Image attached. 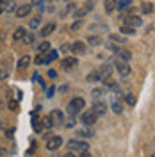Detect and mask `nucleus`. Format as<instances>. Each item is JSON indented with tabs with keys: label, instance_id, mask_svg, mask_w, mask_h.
Here are the masks:
<instances>
[{
	"label": "nucleus",
	"instance_id": "obj_7",
	"mask_svg": "<svg viewBox=\"0 0 155 157\" xmlns=\"http://www.w3.org/2000/svg\"><path fill=\"white\" fill-rule=\"evenodd\" d=\"M70 52H73L75 56H82V54H86V45L82 41H75L70 45Z\"/></svg>",
	"mask_w": 155,
	"mask_h": 157
},
{
	"label": "nucleus",
	"instance_id": "obj_23",
	"mask_svg": "<svg viewBox=\"0 0 155 157\" xmlns=\"http://www.w3.org/2000/svg\"><path fill=\"white\" fill-rule=\"evenodd\" d=\"M121 34H128V36H136V29L134 27H128V25H121Z\"/></svg>",
	"mask_w": 155,
	"mask_h": 157
},
{
	"label": "nucleus",
	"instance_id": "obj_26",
	"mask_svg": "<svg viewBox=\"0 0 155 157\" xmlns=\"http://www.w3.org/2000/svg\"><path fill=\"white\" fill-rule=\"evenodd\" d=\"M21 39H23L27 45H32V43H34V39H36V36H34V32H29V34L25 32V36H23Z\"/></svg>",
	"mask_w": 155,
	"mask_h": 157
},
{
	"label": "nucleus",
	"instance_id": "obj_47",
	"mask_svg": "<svg viewBox=\"0 0 155 157\" xmlns=\"http://www.w3.org/2000/svg\"><path fill=\"white\" fill-rule=\"evenodd\" d=\"M62 157H73V152H68V154H64Z\"/></svg>",
	"mask_w": 155,
	"mask_h": 157
},
{
	"label": "nucleus",
	"instance_id": "obj_12",
	"mask_svg": "<svg viewBox=\"0 0 155 157\" xmlns=\"http://www.w3.org/2000/svg\"><path fill=\"white\" fill-rule=\"evenodd\" d=\"M111 107H112V111H114L116 114H119V113L123 111V104H121V100L118 97H112L111 98Z\"/></svg>",
	"mask_w": 155,
	"mask_h": 157
},
{
	"label": "nucleus",
	"instance_id": "obj_13",
	"mask_svg": "<svg viewBox=\"0 0 155 157\" xmlns=\"http://www.w3.org/2000/svg\"><path fill=\"white\" fill-rule=\"evenodd\" d=\"M54 29H55V23H54V21H50V23H47L43 29L39 30V36H41V38H47V36H50V34L54 32Z\"/></svg>",
	"mask_w": 155,
	"mask_h": 157
},
{
	"label": "nucleus",
	"instance_id": "obj_4",
	"mask_svg": "<svg viewBox=\"0 0 155 157\" xmlns=\"http://www.w3.org/2000/svg\"><path fill=\"white\" fill-rule=\"evenodd\" d=\"M96 120H98V116L93 113V111H86V113H82V116H80V121H82L84 125H87V127L95 125Z\"/></svg>",
	"mask_w": 155,
	"mask_h": 157
},
{
	"label": "nucleus",
	"instance_id": "obj_31",
	"mask_svg": "<svg viewBox=\"0 0 155 157\" xmlns=\"http://www.w3.org/2000/svg\"><path fill=\"white\" fill-rule=\"evenodd\" d=\"M125 100H127V104H128V105H134V104H136V97H134L132 93H127Z\"/></svg>",
	"mask_w": 155,
	"mask_h": 157
},
{
	"label": "nucleus",
	"instance_id": "obj_35",
	"mask_svg": "<svg viewBox=\"0 0 155 157\" xmlns=\"http://www.w3.org/2000/svg\"><path fill=\"white\" fill-rule=\"evenodd\" d=\"M91 30H107V25H91Z\"/></svg>",
	"mask_w": 155,
	"mask_h": 157
},
{
	"label": "nucleus",
	"instance_id": "obj_41",
	"mask_svg": "<svg viewBox=\"0 0 155 157\" xmlns=\"http://www.w3.org/2000/svg\"><path fill=\"white\" fill-rule=\"evenodd\" d=\"M54 91H55V88H54V86H52V88H48V93H47V97L52 98V97H54Z\"/></svg>",
	"mask_w": 155,
	"mask_h": 157
},
{
	"label": "nucleus",
	"instance_id": "obj_39",
	"mask_svg": "<svg viewBox=\"0 0 155 157\" xmlns=\"http://www.w3.org/2000/svg\"><path fill=\"white\" fill-rule=\"evenodd\" d=\"M80 27H82V21H80V20H77V21H75V23H73V25H71V29H73V30L80 29Z\"/></svg>",
	"mask_w": 155,
	"mask_h": 157
},
{
	"label": "nucleus",
	"instance_id": "obj_19",
	"mask_svg": "<svg viewBox=\"0 0 155 157\" xmlns=\"http://www.w3.org/2000/svg\"><path fill=\"white\" fill-rule=\"evenodd\" d=\"M132 4V0H116V9L123 11V9H128Z\"/></svg>",
	"mask_w": 155,
	"mask_h": 157
},
{
	"label": "nucleus",
	"instance_id": "obj_45",
	"mask_svg": "<svg viewBox=\"0 0 155 157\" xmlns=\"http://www.w3.org/2000/svg\"><path fill=\"white\" fill-rule=\"evenodd\" d=\"M6 77H7V73H6V71H0V80H4Z\"/></svg>",
	"mask_w": 155,
	"mask_h": 157
},
{
	"label": "nucleus",
	"instance_id": "obj_32",
	"mask_svg": "<svg viewBox=\"0 0 155 157\" xmlns=\"http://www.w3.org/2000/svg\"><path fill=\"white\" fill-rule=\"evenodd\" d=\"M6 6H7V7H6V11H7V13H14V11H16V4H14V2H7V4H6Z\"/></svg>",
	"mask_w": 155,
	"mask_h": 157
},
{
	"label": "nucleus",
	"instance_id": "obj_2",
	"mask_svg": "<svg viewBox=\"0 0 155 157\" xmlns=\"http://www.w3.org/2000/svg\"><path fill=\"white\" fill-rule=\"evenodd\" d=\"M68 150L70 152H84V150H89V145L86 141H80V139H71L68 141Z\"/></svg>",
	"mask_w": 155,
	"mask_h": 157
},
{
	"label": "nucleus",
	"instance_id": "obj_3",
	"mask_svg": "<svg viewBox=\"0 0 155 157\" xmlns=\"http://www.w3.org/2000/svg\"><path fill=\"white\" fill-rule=\"evenodd\" d=\"M114 68H116V71L121 75V77H128L130 71H132L130 64H128V61H121V59H118L116 63H114Z\"/></svg>",
	"mask_w": 155,
	"mask_h": 157
},
{
	"label": "nucleus",
	"instance_id": "obj_34",
	"mask_svg": "<svg viewBox=\"0 0 155 157\" xmlns=\"http://www.w3.org/2000/svg\"><path fill=\"white\" fill-rule=\"evenodd\" d=\"M93 7H95V0H87V2H86V7H84V9H86V11H91Z\"/></svg>",
	"mask_w": 155,
	"mask_h": 157
},
{
	"label": "nucleus",
	"instance_id": "obj_9",
	"mask_svg": "<svg viewBox=\"0 0 155 157\" xmlns=\"http://www.w3.org/2000/svg\"><path fill=\"white\" fill-rule=\"evenodd\" d=\"M123 21H125L123 25H128V27H134V29H136V27H141V25H143V20L139 18V16H127V18L123 20Z\"/></svg>",
	"mask_w": 155,
	"mask_h": 157
},
{
	"label": "nucleus",
	"instance_id": "obj_14",
	"mask_svg": "<svg viewBox=\"0 0 155 157\" xmlns=\"http://www.w3.org/2000/svg\"><path fill=\"white\" fill-rule=\"evenodd\" d=\"M75 64H78V61L77 57H64L62 59V68H66V70H71Z\"/></svg>",
	"mask_w": 155,
	"mask_h": 157
},
{
	"label": "nucleus",
	"instance_id": "obj_38",
	"mask_svg": "<svg viewBox=\"0 0 155 157\" xmlns=\"http://www.w3.org/2000/svg\"><path fill=\"white\" fill-rule=\"evenodd\" d=\"M86 13H87L86 9H78V11H75V16H77V18H82V16H84Z\"/></svg>",
	"mask_w": 155,
	"mask_h": 157
},
{
	"label": "nucleus",
	"instance_id": "obj_5",
	"mask_svg": "<svg viewBox=\"0 0 155 157\" xmlns=\"http://www.w3.org/2000/svg\"><path fill=\"white\" fill-rule=\"evenodd\" d=\"M62 145V137L61 136H50L47 139V150H57Z\"/></svg>",
	"mask_w": 155,
	"mask_h": 157
},
{
	"label": "nucleus",
	"instance_id": "obj_44",
	"mask_svg": "<svg viewBox=\"0 0 155 157\" xmlns=\"http://www.w3.org/2000/svg\"><path fill=\"white\" fill-rule=\"evenodd\" d=\"M48 75H50V77H55V75H57V71H55V70H50Z\"/></svg>",
	"mask_w": 155,
	"mask_h": 157
},
{
	"label": "nucleus",
	"instance_id": "obj_17",
	"mask_svg": "<svg viewBox=\"0 0 155 157\" xmlns=\"http://www.w3.org/2000/svg\"><path fill=\"white\" fill-rule=\"evenodd\" d=\"M87 43H89L91 47H98V45L104 43V38H102V36H89V38H87Z\"/></svg>",
	"mask_w": 155,
	"mask_h": 157
},
{
	"label": "nucleus",
	"instance_id": "obj_28",
	"mask_svg": "<svg viewBox=\"0 0 155 157\" xmlns=\"http://www.w3.org/2000/svg\"><path fill=\"white\" fill-rule=\"evenodd\" d=\"M34 63H36V64H39V66H41V64H47V59H45V54H38V56L34 57Z\"/></svg>",
	"mask_w": 155,
	"mask_h": 157
},
{
	"label": "nucleus",
	"instance_id": "obj_8",
	"mask_svg": "<svg viewBox=\"0 0 155 157\" xmlns=\"http://www.w3.org/2000/svg\"><path fill=\"white\" fill-rule=\"evenodd\" d=\"M91 111H93L96 116H104V114H105V111H107V105L104 104V102H100V100H95V104H93Z\"/></svg>",
	"mask_w": 155,
	"mask_h": 157
},
{
	"label": "nucleus",
	"instance_id": "obj_15",
	"mask_svg": "<svg viewBox=\"0 0 155 157\" xmlns=\"http://www.w3.org/2000/svg\"><path fill=\"white\" fill-rule=\"evenodd\" d=\"M114 54H116L118 59H121V61H130V59H132V54H130V52H127V50H121L119 47L116 48V52H114Z\"/></svg>",
	"mask_w": 155,
	"mask_h": 157
},
{
	"label": "nucleus",
	"instance_id": "obj_10",
	"mask_svg": "<svg viewBox=\"0 0 155 157\" xmlns=\"http://www.w3.org/2000/svg\"><path fill=\"white\" fill-rule=\"evenodd\" d=\"M112 70H114V66H112L111 63H105V64L100 68V73H102V80H104V78H111V73H112Z\"/></svg>",
	"mask_w": 155,
	"mask_h": 157
},
{
	"label": "nucleus",
	"instance_id": "obj_20",
	"mask_svg": "<svg viewBox=\"0 0 155 157\" xmlns=\"http://www.w3.org/2000/svg\"><path fill=\"white\" fill-rule=\"evenodd\" d=\"M45 59H47V64L52 63V61H55L57 59V50H47L45 52Z\"/></svg>",
	"mask_w": 155,
	"mask_h": 157
},
{
	"label": "nucleus",
	"instance_id": "obj_27",
	"mask_svg": "<svg viewBox=\"0 0 155 157\" xmlns=\"http://www.w3.org/2000/svg\"><path fill=\"white\" fill-rule=\"evenodd\" d=\"M39 21H41V18H39V16H34V18H32V20L29 21V27H30L32 30L38 29V27H39Z\"/></svg>",
	"mask_w": 155,
	"mask_h": 157
},
{
	"label": "nucleus",
	"instance_id": "obj_36",
	"mask_svg": "<svg viewBox=\"0 0 155 157\" xmlns=\"http://www.w3.org/2000/svg\"><path fill=\"white\" fill-rule=\"evenodd\" d=\"M61 52H62V54H66V52H70V43H64V45H61Z\"/></svg>",
	"mask_w": 155,
	"mask_h": 157
},
{
	"label": "nucleus",
	"instance_id": "obj_46",
	"mask_svg": "<svg viewBox=\"0 0 155 157\" xmlns=\"http://www.w3.org/2000/svg\"><path fill=\"white\" fill-rule=\"evenodd\" d=\"M6 155V150H4V148H0V157H4Z\"/></svg>",
	"mask_w": 155,
	"mask_h": 157
},
{
	"label": "nucleus",
	"instance_id": "obj_21",
	"mask_svg": "<svg viewBox=\"0 0 155 157\" xmlns=\"http://www.w3.org/2000/svg\"><path fill=\"white\" fill-rule=\"evenodd\" d=\"M30 64V57L29 56H23V57L18 61V70H25Z\"/></svg>",
	"mask_w": 155,
	"mask_h": 157
},
{
	"label": "nucleus",
	"instance_id": "obj_30",
	"mask_svg": "<svg viewBox=\"0 0 155 157\" xmlns=\"http://www.w3.org/2000/svg\"><path fill=\"white\" fill-rule=\"evenodd\" d=\"M91 93H93V97H95V98H96V100H98V98L102 97V95H105L107 91H105V89H100V88H96V89H93Z\"/></svg>",
	"mask_w": 155,
	"mask_h": 157
},
{
	"label": "nucleus",
	"instance_id": "obj_6",
	"mask_svg": "<svg viewBox=\"0 0 155 157\" xmlns=\"http://www.w3.org/2000/svg\"><path fill=\"white\" fill-rule=\"evenodd\" d=\"M48 118H50V121H52L54 125H59V123L64 121V114H62V111H59V109H54V111L48 114Z\"/></svg>",
	"mask_w": 155,
	"mask_h": 157
},
{
	"label": "nucleus",
	"instance_id": "obj_42",
	"mask_svg": "<svg viewBox=\"0 0 155 157\" xmlns=\"http://www.w3.org/2000/svg\"><path fill=\"white\" fill-rule=\"evenodd\" d=\"M105 47H107V48H109V50H112V52H116V48H118L116 45H112V43H107Z\"/></svg>",
	"mask_w": 155,
	"mask_h": 157
},
{
	"label": "nucleus",
	"instance_id": "obj_22",
	"mask_svg": "<svg viewBox=\"0 0 155 157\" xmlns=\"http://www.w3.org/2000/svg\"><path fill=\"white\" fill-rule=\"evenodd\" d=\"M104 6H105V13H112L116 9V0H104Z\"/></svg>",
	"mask_w": 155,
	"mask_h": 157
},
{
	"label": "nucleus",
	"instance_id": "obj_37",
	"mask_svg": "<svg viewBox=\"0 0 155 157\" xmlns=\"http://www.w3.org/2000/svg\"><path fill=\"white\" fill-rule=\"evenodd\" d=\"M9 109H11V111H16V109H18V102H16V100L9 102Z\"/></svg>",
	"mask_w": 155,
	"mask_h": 157
},
{
	"label": "nucleus",
	"instance_id": "obj_16",
	"mask_svg": "<svg viewBox=\"0 0 155 157\" xmlns=\"http://www.w3.org/2000/svg\"><path fill=\"white\" fill-rule=\"evenodd\" d=\"M87 82H98V80H102V73H100V70H93L89 75L86 77Z\"/></svg>",
	"mask_w": 155,
	"mask_h": 157
},
{
	"label": "nucleus",
	"instance_id": "obj_25",
	"mask_svg": "<svg viewBox=\"0 0 155 157\" xmlns=\"http://www.w3.org/2000/svg\"><path fill=\"white\" fill-rule=\"evenodd\" d=\"M47 50H50V41H43V43H39V47H38L39 54H45Z\"/></svg>",
	"mask_w": 155,
	"mask_h": 157
},
{
	"label": "nucleus",
	"instance_id": "obj_48",
	"mask_svg": "<svg viewBox=\"0 0 155 157\" xmlns=\"http://www.w3.org/2000/svg\"><path fill=\"white\" fill-rule=\"evenodd\" d=\"M9 0H0V6H4V4H7Z\"/></svg>",
	"mask_w": 155,
	"mask_h": 157
},
{
	"label": "nucleus",
	"instance_id": "obj_40",
	"mask_svg": "<svg viewBox=\"0 0 155 157\" xmlns=\"http://www.w3.org/2000/svg\"><path fill=\"white\" fill-rule=\"evenodd\" d=\"M73 125H75V118L71 116V118L68 120V121H66V127H73Z\"/></svg>",
	"mask_w": 155,
	"mask_h": 157
},
{
	"label": "nucleus",
	"instance_id": "obj_43",
	"mask_svg": "<svg viewBox=\"0 0 155 157\" xmlns=\"http://www.w3.org/2000/svg\"><path fill=\"white\" fill-rule=\"evenodd\" d=\"M80 157H91V154L87 150H84V152H80Z\"/></svg>",
	"mask_w": 155,
	"mask_h": 157
},
{
	"label": "nucleus",
	"instance_id": "obj_29",
	"mask_svg": "<svg viewBox=\"0 0 155 157\" xmlns=\"http://www.w3.org/2000/svg\"><path fill=\"white\" fill-rule=\"evenodd\" d=\"M25 36V29L23 27H18V29L14 30V39H21Z\"/></svg>",
	"mask_w": 155,
	"mask_h": 157
},
{
	"label": "nucleus",
	"instance_id": "obj_1",
	"mask_svg": "<svg viewBox=\"0 0 155 157\" xmlns=\"http://www.w3.org/2000/svg\"><path fill=\"white\" fill-rule=\"evenodd\" d=\"M86 107V102L82 97H75L73 100H70L68 107H66V113L70 116H77L78 113H82V109Z\"/></svg>",
	"mask_w": 155,
	"mask_h": 157
},
{
	"label": "nucleus",
	"instance_id": "obj_18",
	"mask_svg": "<svg viewBox=\"0 0 155 157\" xmlns=\"http://www.w3.org/2000/svg\"><path fill=\"white\" fill-rule=\"evenodd\" d=\"M77 134H78V136H82V137H93V136H95L93 128H89V127H86V128H78Z\"/></svg>",
	"mask_w": 155,
	"mask_h": 157
},
{
	"label": "nucleus",
	"instance_id": "obj_33",
	"mask_svg": "<svg viewBox=\"0 0 155 157\" xmlns=\"http://www.w3.org/2000/svg\"><path fill=\"white\" fill-rule=\"evenodd\" d=\"M111 39H112V41H119V43H125V41H127V38L118 36V34H111Z\"/></svg>",
	"mask_w": 155,
	"mask_h": 157
},
{
	"label": "nucleus",
	"instance_id": "obj_11",
	"mask_svg": "<svg viewBox=\"0 0 155 157\" xmlns=\"http://www.w3.org/2000/svg\"><path fill=\"white\" fill-rule=\"evenodd\" d=\"M30 9H32L30 4H23V6H20L18 9H16V14H18L20 18H25V16H29L30 14Z\"/></svg>",
	"mask_w": 155,
	"mask_h": 157
},
{
	"label": "nucleus",
	"instance_id": "obj_24",
	"mask_svg": "<svg viewBox=\"0 0 155 157\" xmlns=\"http://www.w3.org/2000/svg\"><path fill=\"white\" fill-rule=\"evenodd\" d=\"M141 7H143V13H145V14H152V13H153V4H152V2H148V4L145 2Z\"/></svg>",
	"mask_w": 155,
	"mask_h": 157
},
{
	"label": "nucleus",
	"instance_id": "obj_49",
	"mask_svg": "<svg viewBox=\"0 0 155 157\" xmlns=\"http://www.w3.org/2000/svg\"><path fill=\"white\" fill-rule=\"evenodd\" d=\"M2 13H4V7H2V6H0V14H2Z\"/></svg>",
	"mask_w": 155,
	"mask_h": 157
}]
</instances>
